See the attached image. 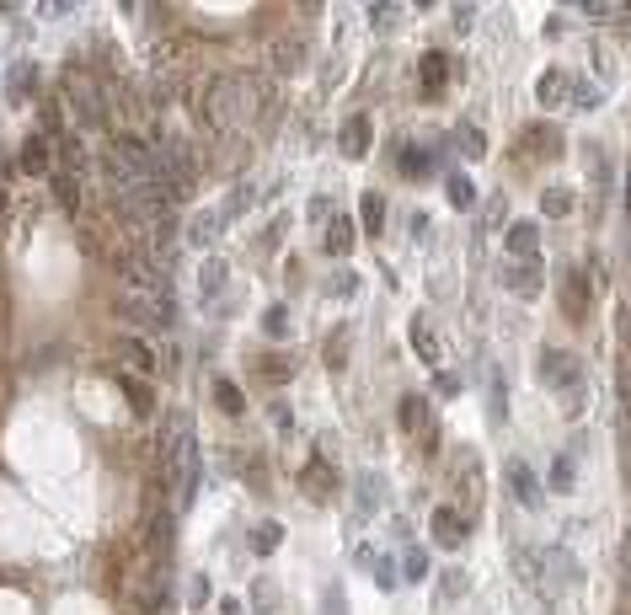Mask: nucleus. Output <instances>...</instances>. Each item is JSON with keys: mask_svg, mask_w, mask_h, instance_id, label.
<instances>
[{"mask_svg": "<svg viewBox=\"0 0 631 615\" xmlns=\"http://www.w3.org/2000/svg\"><path fill=\"white\" fill-rule=\"evenodd\" d=\"M257 113H263V81L257 75H214V81L204 86V118L209 129H241V123H252Z\"/></svg>", "mask_w": 631, "mask_h": 615, "instance_id": "1", "label": "nucleus"}, {"mask_svg": "<svg viewBox=\"0 0 631 615\" xmlns=\"http://www.w3.org/2000/svg\"><path fill=\"white\" fill-rule=\"evenodd\" d=\"M166 476L177 482V514L193 509V492H198V434H193L188 412H177L172 439H166Z\"/></svg>", "mask_w": 631, "mask_h": 615, "instance_id": "2", "label": "nucleus"}, {"mask_svg": "<svg viewBox=\"0 0 631 615\" xmlns=\"http://www.w3.org/2000/svg\"><path fill=\"white\" fill-rule=\"evenodd\" d=\"M150 161H156V177L172 198H188L198 188V150L182 134H166V140L150 145Z\"/></svg>", "mask_w": 631, "mask_h": 615, "instance_id": "3", "label": "nucleus"}, {"mask_svg": "<svg viewBox=\"0 0 631 615\" xmlns=\"http://www.w3.org/2000/svg\"><path fill=\"white\" fill-rule=\"evenodd\" d=\"M59 97H65V107L75 113V123H86V129H102V123L113 118V102H107L102 81H91L86 70H70L65 86H59Z\"/></svg>", "mask_w": 631, "mask_h": 615, "instance_id": "4", "label": "nucleus"}, {"mask_svg": "<svg viewBox=\"0 0 631 615\" xmlns=\"http://www.w3.org/2000/svg\"><path fill=\"white\" fill-rule=\"evenodd\" d=\"M113 311L123 316V321H134V327H172L177 321V305L172 300H156V295H123L113 300Z\"/></svg>", "mask_w": 631, "mask_h": 615, "instance_id": "5", "label": "nucleus"}, {"mask_svg": "<svg viewBox=\"0 0 631 615\" xmlns=\"http://www.w3.org/2000/svg\"><path fill=\"white\" fill-rule=\"evenodd\" d=\"M578 375H583V359H578V353H567V348H546L541 353V380H546L551 391H573Z\"/></svg>", "mask_w": 631, "mask_h": 615, "instance_id": "6", "label": "nucleus"}, {"mask_svg": "<svg viewBox=\"0 0 631 615\" xmlns=\"http://www.w3.org/2000/svg\"><path fill=\"white\" fill-rule=\"evenodd\" d=\"M428 530H434V541H439V546H450V551H460V546L471 541V519H466V514H455V509H434Z\"/></svg>", "mask_w": 631, "mask_h": 615, "instance_id": "7", "label": "nucleus"}, {"mask_svg": "<svg viewBox=\"0 0 631 615\" xmlns=\"http://www.w3.org/2000/svg\"><path fill=\"white\" fill-rule=\"evenodd\" d=\"M503 246H509L514 263H535V252H541V225L535 220H514L503 230Z\"/></svg>", "mask_w": 631, "mask_h": 615, "instance_id": "8", "label": "nucleus"}, {"mask_svg": "<svg viewBox=\"0 0 631 615\" xmlns=\"http://www.w3.org/2000/svg\"><path fill=\"white\" fill-rule=\"evenodd\" d=\"M503 284H509V295H519V300H541L546 273H541V263H514L503 273Z\"/></svg>", "mask_w": 631, "mask_h": 615, "instance_id": "9", "label": "nucleus"}, {"mask_svg": "<svg viewBox=\"0 0 631 615\" xmlns=\"http://www.w3.org/2000/svg\"><path fill=\"white\" fill-rule=\"evenodd\" d=\"M54 156L65 161V166H59V172H65V177H81L86 166H91V161H86V140H81V134H70V129L59 134V140H54Z\"/></svg>", "mask_w": 631, "mask_h": 615, "instance_id": "10", "label": "nucleus"}, {"mask_svg": "<svg viewBox=\"0 0 631 615\" xmlns=\"http://www.w3.org/2000/svg\"><path fill=\"white\" fill-rule=\"evenodd\" d=\"M118 359L129 364L134 375H156V353H150L145 337H129V332H123V337H118Z\"/></svg>", "mask_w": 631, "mask_h": 615, "instance_id": "11", "label": "nucleus"}, {"mask_svg": "<svg viewBox=\"0 0 631 615\" xmlns=\"http://www.w3.org/2000/svg\"><path fill=\"white\" fill-rule=\"evenodd\" d=\"M509 487H514V498L525 503V509H541V482H535V471L525 466V460H509Z\"/></svg>", "mask_w": 631, "mask_h": 615, "instance_id": "12", "label": "nucleus"}, {"mask_svg": "<svg viewBox=\"0 0 631 615\" xmlns=\"http://www.w3.org/2000/svg\"><path fill=\"white\" fill-rule=\"evenodd\" d=\"M369 140H375V134H369V118L353 113V118L343 123V156H348V161H364V156H369Z\"/></svg>", "mask_w": 631, "mask_h": 615, "instance_id": "13", "label": "nucleus"}, {"mask_svg": "<svg viewBox=\"0 0 631 615\" xmlns=\"http://www.w3.org/2000/svg\"><path fill=\"white\" fill-rule=\"evenodd\" d=\"M172 530H177L172 514H166V509H150V557H156V562L172 557Z\"/></svg>", "mask_w": 631, "mask_h": 615, "instance_id": "14", "label": "nucleus"}, {"mask_svg": "<svg viewBox=\"0 0 631 615\" xmlns=\"http://www.w3.org/2000/svg\"><path fill=\"white\" fill-rule=\"evenodd\" d=\"M353 241H359V225H353L348 214H332V220H327V252L332 257H348Z\"/></svg>", "mask_w": 631, "mask_h": 615, "instance_id": "15", "label": "nucleus"}, {"mask_svg": "<svg viewBox=\"0 0 631 615\" xmlns=\"http://www.w3.org/2000/svg\"><path fill=\"white\" fill-rule=\"evenodd\" d=\"M33 91H38V65H33V59L11 65V75H6V97H11V102H27Z\"/></svg>", "mask_w": 631, "mask_h": 615, "instance_id": "16", "label": "nucleus"}, {"mask_svg": "<svg viewBox=\"0 0 631 615\" xmlns=\"http://www.w3.org/2000/svg\"><path fill=\"white\" fill-rule=\"evenodd\" d=\"M535 97H541V107L567 102V97H573V75H567V70H546L541 86H535Z\"/></svg>", "mask_w": 631, "mask_h": 615, "instance_id": "17", "label": "nucleus"}, {"mask_svg": "<svg viewBox=\"0 0 631 615\" xmlns=\"http://www.w3.org/2000/svg\"><path fill=\"white\" fill-rule=\"evenodd\" d=\"M562 305H567V316H573V321H583V316H589V279H583V273L573 268V273H567V289H562Z\"/></svg>", "mask_w": 631, "mask_h": 615, "instance_id": "18", "label": "nucleus"}, {"mask_svg": "<svg viewBox=\"0 0 631 615\" xmlns=\"http://www.w3.org/2000/svg\"><path fill=\"white\" fill-rule=\"evenodd\" d=\"M49 193H54V204L65 209V214H81V182H75V177L49 172Z\"/></svg>", "mask_w": 631, "mask_h": 615, "instance_id": "19", "label": "nucleus"}, {"mask_svg": "<svg viewBox=\"0 0 631 615\" xmlns=\"http://www.w3.org/2000/svg\"><path fill=\"white\" fill-rule=\"evenodd\" d=\"M225 230L220 220V209H204V214H193V225H188V246H214V236Z\"/></svg>", "mask_w": 631, "mask_h": 615, "instance_id": "20", "label": "nucleus"}, {"mask_svg": "<svg viewBox=\"0 0 631 615\" xmlns=\"http://www.w3.org/2000/svg\"><path fill=\"white\" fill-rule=\"evenodd\" d=\"M300 487H311L316 498H327V492L337 487V471L327 466V460H305V471H300Z\"/></svg>", "mask_w": 631, "mask_h": 615, "instance_id": "21", "label": "nucleus"}, {"mask_svg": "<svg viewBox=\"0 0 631 615\" xmlns=\"http://www.w3.org/2000/svg\"><path fill=\"white\" fill-rule=\"evenodd\" d=\"M49 161H54L49 134H33V140L22 145V172H49Z\"/></svg>", "mask_w": 631, "mask_h": 615, "instance_id": "22", "label": "nucleus"}, {"mask_svg": "<svg viewBox=\"0 0 631 615\" xmlns=\"http://www.w3.org/2000/svg\"><path fill=\"white\" fill-rule=\"evenodd\" d=\"M444 70H450V59H444V54H423V59H418V75H423V91H428V97H434V91H444V81H450Z\"/></svg>", "mask_w": 631, "mask_h": 615, "instance_id": "23", "label": "nucleus"}, {"mask_svg": "<svg viewBox=\"0 0 631 615\" xmlns=\"http://www.w3.org/2000/svg\"><path fill=\"white\" fill-rule=\"evenodd\" d=\"M444 193H450V204H455L460 214H471V209H476V188H471V177H466V172H450V177H444Z\"/></svg>", "mask_w": 631, "mask_h": 615, "instance_id": "24", "label": "nucleus"}, {"mask_svg": "<svg viewBox=\"0 0 631 615\" xmlns=\"http://www.w3.org/2000/svg\"><path fill=\"white\" fill-rule=\"evenodd\" d=\"M246 589H252L246 599H252V610H257V615H273V610H279V583H273V578H252Z\"/></svg>", "mask_w": 631, "mask_h": 615, "instance_id": "25", "label": "nucleus"}, {"mask_svg": "<svg viewBox=\"0 0 631 615\" xmlns=\"http://www.w3.org/2000/svg\"><path fill=\"white\" fill-rule=\"evenodd\" d=\"M412 348H418L423 364H439V337L428 332V316H412Z\"/></svg>", "mask_w": 631, "mask_h": 615, "instance_id": "26", "label": "nucleus"}, {"mask_svg": "<svg viewBox=\"0 0 631 615\" xmlns=\"http://www.w3.org/2000/svg\"><path fill=\"white\" fill-rule=\"evenodd\" d=\"M279 541H284V525H279V519H263V525H252V551H257V557H273V551H279Z\"/></svg>", "mask_w": 631, "mask_h": 615, "instance_id": "27", "label": "nucleus"}, {"mask_svg": "<svg viewBox=\"0 0 631 615\" xmlns=\"http://www.w3.org/2000/svg\"><path fill=\"white\" fill-rule=\"evenodd\" d=\"M225 279H230V268H225V257H209L204 268H198V284H204V300H214L225 289Z\"/></svg>", "mask_w": 631, "mask_h": 615, "instance_id": "28", "label": "nucleus"}, {"mask_svg": "<svg viewBox=\"0 0 631 615\" xmlns=\"http://www.w3.org/2000/svg\"><path fill=\"white\" fill-rule=\"evenodd\" d=\"M214 402H220L225 412H230V418H241V412H246V396H241V386H236V380H214Z\"/></svg>", "mask_w": 631, "mask_h": 615, "instance_id": "29", "label": "nucleus"}, {"mask_svg": "<svg viewBox=\"0 0 631 615\" xmlns=\"http://www.w3.org/2000/svg\"><path fill=\"white\" fill-rule=\"evenodd\" d=\"M573 204H578L573 188H546V193H541V209L551 214V220H567V214H573Z\"/></svg>", "mask_w": 631, "mask_h": 615, "instance_id": "30", "label": "nucleus"}, {"mask_svg": "<svg viewBox=\"0 0 631 615\" xmlns=\"http://www.w3.org/2000/svg\"><path fill=\"white\" fill-rule=\"evenodd\" d=\"M455 150L466 161H482V150H487V140H482V129H471V123H460L455 129Z\"/></svg>", "mask_w": 631, "mask_h": 615, "instance_id": "31", "label": "nucleus"}, {"mask_svg": "<svg viewBox=\"0 0 631 615\" xmlns=\"http://www.w3.org/2000/svg\"><path fill=\"white\" fill-rule=\"evenodd\" d=\"M118 386H123V396H129V407H134V412H150V407H156V391H150V386H145V380L123 375V380H118Z\"/></svg>", "mask_w": 631, "mask_h": 615, "instance_id": "32", "label": "nucleus"}, {"mask_svg": "<svg viewBox=\"0 0 631 615\" xmlns=\"http://www.w3.org/2000/svg\"><path fill=\"white\" fill-rule=\"evenodd\" d=\"M359 204H364V230H369V236H380V230H386V198H380V193H364Z\"/></svg>", "mask_w": 631, "mask_h": 615, "instance_id": "33", "label": "nucleus"}, {"mask_svg": "<svg viewBox=\"0 0 631 615\" xmlns=\"http://www.w3.org/2000/svg\"><path fill=\"white\" fill-rule=\"evenodd\" d=\"M252 193H257V188H252V182H241V188H236V193H230V198H225L220 220H225V225H230V220H241V214H246V209H252Z\"/></svg>", "mask_w": 631, "mask_h": 615, "instance_id": "34", "label": "nucleus"}, {"mask_svg": "<svg viewBox=\"0 0 631 615\" xmlns=\"http://www.w3.org/2000/svg\"><path fill=\"white\" fill-rule=\"evenodd\" d=\"M300 65V38H284V43H273V70L279 75H289Z\"/></svg>", "mask_w": 631, "mask_h": 615, "instance_id": "35", "label": "nucleus"}, {"mask_svg": "<svg viewBox=\"0 0 631 615\" xmlns=\"http://www.w3.org/2000/svg\"><path fill=\"white\" fill-rule=\"evenodd\" d=\"M573 482H578L573 455H557V460H551V487H557V492H573Z\"/></svg>", "mask_w": 631, "mask_h": 615, "instance_id": "36", "label": "nucleus"}, {"mask_svg": "<svg viewBox=\"0 0 631 615\" xmlns=\"http://www.w3.org/2000/svg\"><path fill=\"white\" fill-rule=\"evenodd\" d=\"M423 412H428L423 396H402V428H407V434H418V428H423Z\"/></svg>", "mask_w": 631, "mask_h": 615, "instance_id": "37", "label": "nucleus"}, {"mask_svg": "<svg viewBox=\"0 0 631 615\" xmlns=\"http://www.w3.org/2000/svg\"><path fill=\"white\" fill-rule=\"evenodd\" d=\"M369 573H375V583H380V589H396V583H402V567H396L391 557H375V567H369Z\"/></svg>", "mask_w": 631, "mask_h": 615, "instance_id": "38", "label": "nucleus"}, {"mask_svg": "<svg viewBox=\"0 0 631 615\" xmlns=\"http://www.w3.org/2000/svg\"><path fill=\"white\" fill-rule=\"evenodd\" d=\"M380 509V476H359V514Z\"/></svg>", "mask_w": 631, "mask_h": 615, "instance_id": "39", "label": "nucleus"}, {"mask_svg": "<svg viewBox=\"0 0 631 615\" xmlns=\"http://www.w3.org/2000/svg\"><path fill=\"white\" fill-rule=\"evenodd\" d=\"M263 327H268V337H289V305H268Z\"/></svg>", "mask_w": 631, "mask_h": 615, "instance_id": "40", "label": "nucleus"}, {"mask_svg": "<svg viewBox=\"0 0 631 615\" xmlns=\"http://www.w3.org/2000/svg\"><path fill=\"white\" fill-rule=\"evenodd\" d=\"M428 161H434V150H407V156H402V172L407 177H428V172H434Z\"/></svg>", "mask_w": 631, "mask_h": 615, "instance_id": "41", "label": "nucleus"}, {"mask_svg": "<svg viewBox=\"0 0 631 615\" xmlns=\"http://www.w3.org/2000/svg\"><path fill=\"white\" fill-rule=\"evenodd\" d=\"M487 407H492V423H509V396H503V380L492 375V396H487Z\"/></svg>", "mask_w": 631, "mask_h": 615, "instance_id": "42", "label": "nucleus"}, {"mask_svg": "<svg viewBox=\"0 0 631 615\" xmlns=\"http://www.w3.org/2000/svg\"><path fill=\"white\" fill-rule=\"evenodd\" d=\"M327 295H337V300H353V295H359V273H337V279L327 284Z\"/></svg>", "mask_w": 631, "mask_h": 615, "instance_id": "43", "label": "nucleus"}, {"mask_svg": "<svg viewBox=\"0 0 631 615\" xmlns=\"http://www.w3.org/2000/svg\"><path fill=\"white\" fill-rule=\"evenodd\" d=\"M402 17H407V6H369V22L375 27H396Z\"/></svg>", "mask_w": 631, "mask_h": 615, "instance_id": "44", "label": "nucleus"}, {"mask_svg": "<svg viewBox=\"0 0 631 615\" xmlns=\"http://www.w3.org/2000/svg\"><path fill=\"white\" fill-rule=\"evenodd\" d=\"M188 605H209V578L204 573L188 578Z\"/></svg>", "mask_w": 631, "mask_h": 615, "instance_id": "45", "label": "nucleus"}, {"mask_svg": "<svg viewBox=\"0 0 631 615\" xmlns=\"http://www.w3.org/2000/svg\"><path fill=\"white\" fill-rule=\"evenodd\" d=\"M573 102H578V107H594V102H599V86H589V81H573Z\"/></svg>", "mask_w": 631, "mask_h": 615, "instance_id": "46", "label": "nucleus"}, {"mask_svg": "<svg viewBox=\"0 0 631 615\" xmlns=\"http://www.w3.org/2000/svg\"><path fill=\"white\" fill-rule=\"evenodd\" d=\"M423 573H428V557H423V551H412L407 567H402V578H423Z\"/></svg>", "mask_w": 631, "mask_h": 615, "instance_id": "47", "label": "nucleus"}, {"mask_svg": "<svg viewBox=\"0 0 631 615\" xmlns=\"http://www.w3.org/2000/svg\"><path fill=\"white\" fill-rule=\"evenodd\" d=\"M284 230H289V220H273V225H268V236H263V252H273V246L284 241Z\"/></svg>", "mask_w": 631, "mask_h": 615, "instance_id": "48", "label": "nucleus"}, {"mask_svg": "<svg viewBox=\"0 0 631 615\" xmlns=\"http://www.w3.org/2000/svg\"><path fill=\"white\" fill-rule=\"evenodd\" d=\"M305 214H311V220H332V198H311Z\"/></svg>", "mask_w": 631, "mask_h": 615, "instance_id": "49", "label": "nucleus"}, {"mask_svg": "<svg viewBox=\"0 0 631 615\" xmlns=\"http://www.w3.org/2000/svg\"><path fill=\"white\" fill-rule=\"evenodd\" d=\"M471 22H476V11L471 6H455V33H471Z\"/></svg>", "mask_w": 631, "mask_h": 615, "instance_id": "50", "label": "nucleus"}, {"mask_svg": "<svg viewBox=\"0 0 631 615\" xmlns=\"http://www.w3.org/2000/svg\"><path fill=\"white\" fill-rule=\"evenodd\" d=\"M460 589H466V578H460V573H444V599H460Z\"/></svg>", "mask_w": 631, "mask_h": 615, "instance_id": "51", "label": "nucleus"}, {"mask_svg": "<svg viewBox=\"0 0 631 615\" xmlns=\"http://www.w3.org/2000/svg\"><path fill=\"white\" fill-rule=\"evenodd\" d=\"M487 225H503V198H487Z\"/></svg>", "mask_w": 631, "mask_h": 615, "instance_id": "52", "label": "nucleus"}, {"mask_svg": "<svg viewBox=\"0 0 631 615\" xmlns=\"http://www.w3.org/2000/svg\"><path fill=\"white\" fill-rule=\"evenodd\" d=\"M567 33V17H546V38H562Z\"/></svg>", "mask_w": 631, "mask_h": 615, "instance_id": "53", "label": "nucleus"}, {"mask_svg": "<svg viewBox=\"0 0 631 615\" xmlns=\"http://www.w3.org/2000/svg\"><path fill=\"white\" fill-rule=\"evenodd\" d=\"M327 615H343V594L337 589H327Z\"/></svg>", "mask_w": 631, "mask_h": 615, "instance_id": "54", "label": "nucleus"}, {"mask_svg": "<svg viewBox=\"0 0 631 615\" xmlns=\"http://www.w3.org/2000/svg\"><path fill=\"white\" fill-rule=\"evenodd\" d=\"M220 615H241V605L236 599H220Z\"/></svg>", "mask_w": 631, "mask_h": 615, "instance_id": "55", "label": "nucleus"}, {"mask_svg": "<svg viewBox=\"0 0 631 615\" xmlns=\"http://www.w3.org/2000/svg\"><path fill=\"white\" fill-rule=\"evenodd\" d=\"M626 204H631V172H626Z\"/></svg>", "mask_w": 631, "mask_h": 615, "instance_id": "56", "label": "nucleus"}, {"mask_svg": "<svg viewBox=\"0 0 631 615\" xmlns=\"http://www.w3.org/2000/svg\"><path fill=\"white\" fill-rule=\"evenodd\" d=\"M0 204H6V193H0Z\"/></svg>", "mask_w": 631, "mask_h": 615, "instance_id": "57", "label": "nucleus"}, {"mask_svg": "<svg viewBox=\"0 0 631 615\" xmlns=\"http://www.w3.org/2000/svg\"><path fill=\"white\" fill-rule=\"evenodd\" d=\"M134 615H140V610H134Z\"/></svg>", "mask_w": 631, "mask_h": 615, "instance_id": "58", "label": "nucleus"}]
</instances>
